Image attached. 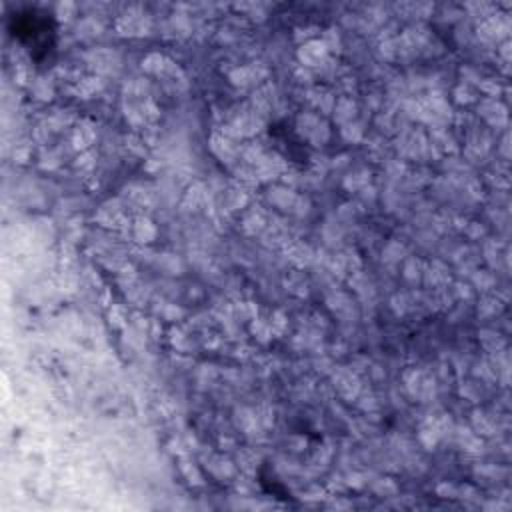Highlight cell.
<instances>
[{"label": "cell", "instance_id": "cell-1", "mask_svg": "<svg viewBox=\"0 0 512 512\" xmlns=\"http://www.w3.org/2000/svg\"><path fill=\"white\" fill-rule=\"evenodd\" d=\"M10 32L32 60L44 64L56 50L54 14L42 8H22L10 16Z\"/></svg>", "mask_w": 512, "mask_h": 512}]
</instances>
